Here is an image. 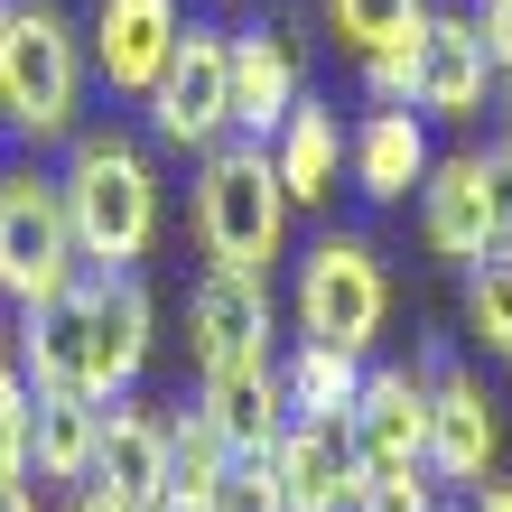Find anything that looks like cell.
Returning <instances> with one entry per match:
<instances>
[{
    "instance_id": "6da1fadb",
    "label": "cell",
    "mask_w": 512,
    "mask_h": 512,
    "mask_svg": "<svg viewBox=\"0 0 512 512\" xmlns=\"http://www.w3.org/2000/svg\"><path fill=\"white\" fill-rule=\"evenodd\" d=\"M196 243L215 270H243V280H270V261L289 252V187H280V168H270V140H243V131H224L215 149H205V168H196Z\"/></svg>"
},
{
    "instance_id": "7a4b0ae2",
    "label": "cell",
    "mask_w": 512,
    "mask_h": 512,
    "mask_svg": "<svg viewBox=\"0 0 512 512\" xmlns=\"http://www.w3.org/2000/svg\"><path fill=\"white\" fill-rule=\"evenodd\" d=\"M56 187H66L84 270H140L149 261V243H159V168L140 159V140H122V131H75Z\"/></svg>"
},
{
    "instance_id": "3957f363",
    "label": "cell",
    "mask_w": 512,
    "mask_h": 512,
    "mask_svg": "<svg viewBox=\"0 0 512 512\" xmlns=\"http://www.w3.org/2000/svg\"><path fill=\"white\" fill-rule=\"evenodd\" d=\"M84 75H94V56H84L75 19L56 0H10V28H0V122L38 149L75 140L84 131Z\"/></svg>"
},
{
    "instance_id": "277c9868",
    "label": "cell",
    "mask_w": 512,
    "mask_h": 512,
    "mask_svg": "<svg viewBox=\"0 0 512 512\" xmlns=\"http://www.w3.org/2000/svg\"><path fill=\"white\" fill-rule=\"evenodd\" d=\"M75 280H84V243L66 215V187L38 168H10L0 177V298L38 308V298L75 289Z\"/></svg>"
},
{
    "instance_id": "5b68a950",
    "label": "cell",
    "mask_w": 512,
    "mask_h": 512,
    "mask_svg": "<svg viewBox=\"0 0 512 512\" xmlns=\"http://www.w3.org/2000/svg\"><path fill=\"white\" fill-rule=\"evenodd\" d=\"M382 317H391V270L364 233H326V243L298 252V336L308 345L373 354Z\"/></svg>"
},
{
    "instance_id": "8992f818",
    "label": "cell",
    "mask_w": 512,
    "mask_h": 512,
    "mask_svg": "<svg viewBox=\"0 0 512 512\" xmlns=\"http://www.w3.org/2000/svg\"><path fill=\"white\" fill-rule=\"evenodd\" d=\"M140 112H149V131L168 149H196L205 159V149L233 131V28H215V19L177 28V47H168V66H159Z\"/></svg>"
},
{
    "instance_id": "52a82bcc",
    "label": "cell",
    "mask_w": 512,
    "mask_h": 512,
    "mask_svg": "<svg viewBox=\"0 0 512 512\" xmlns=\"http://www.w3.org/2000/svg\"><path fill=\"white\" fill-rule=\"evenodd\" d=\"M354 466L364 475H429V373L410 364H364V391L345 410Z\"/></svg>"
},
{
    "instance_id": "ba28073f",
    "label": "cell",
    "mask_w": 512,
    "mask_h": 512,
    "mask_svg": "<svg viewBox=\"0 0 512 512\" xmlns=\"http://www.w3.org/2000/svg\"><path fill=\"white\" fill-rule=\"evenodd\" d=\"M149 336H159V308L140 270H84V391L94 401H122L140 382Z\"/></svg>"
},
{
    "instance_id": "9c48e42d",
    "label": "cell",
    "mask_w": 512,
    "mask_h": 512,
    "mask_svg": "<svg viewBox=\"0 0 512 512\" xmlns=\"http://www.w3.org/2000/svg\"><path fill=\"white\" fill-rule=\"evenodd\" d=\"M419 243H429V261H494L503 233H494V177H485V149H457V159H429V177H419Z\"/></svg>"
},
{
    "instance_id": "30bf717a",
    "label": "cell",
    "mask_w": 512,
    "mask_h": 512,
    "mask_svg": "<svg viewBox=\"0 0 512 512\" xmlns=\"http://www.w3.org/2000/svg\"><path fill=\"white\" fill-rule=\"evenodd\" d=\"M270 345H280V308H270V280H243V270H205L196 298H187V354H196V373L270 364Z\"/></svg>"
},
{
    "instance_id": "8fae6325",
    "label": "cell",
    "mask_w": 512,
    "mask_h": 512,
    "mask_svg": "<svg viewBox=\"0 0 512 512\" xmlns=\"http://www.w3.org/2000/svg\"><path fill=\"white\" fill-rule=\"evenodd\" d=\"M503 457V419L485 401V382L457 364H429V485H485Z\"/></svg>"
},
{
    "instance_id": "7c38bea8",
    "label": "cell",
    "mask_w": 512,
    "mask_h": 512,
    "mask_svg": "<svg viewBox=\"0 0 512 512\" xmlns=\"http://www.w3.org/2000/svg\"><path fill=\"white\" fill-rule=\"evenodd\" d=\"M485 103H494V56H485V38H475V10H429L410 112H429V122H475Z\"/></svg>"
},
{
    "instance_id": "4fadbf2b",
    "label": "cell",
    "mask_w": 512,
    "mask_h": 512,
    "mask_svg": "<svg viewBox=\"0 0 512 512\" xmlns=\"http://www.w3.org/2000/svg\"><path fill=\"white\" fill-rule=\"evenodd\" d=\"M177 28H187L177 0H94V75L122 103H149V84H159Z\"/></svg>"
},
{
    "instance_id": "5bb4252c",
    "label": "cell",
    "mask_w": 512,
    "mask_h": 512,
    "mask_svg": "<svg viewBox=\"0 0 512 512\" xmlns=\"http://www.w3.org/2000/svg\"><path fill=\"white\" fill-rule=\"evenodd\" d=\"M196 419L224 438V457H270L289 429V391H280V354L270 364H224L196 373Z\"/></svg>"
},
{
    "instance_id": "9a60e30c",
    "label": "cell",
    "mask_w": 512,
    "mask_h": 512,
    "mask_svg": "<svg viewBox=\"0 0 512 512\" xmlns=\"http://www.w3.org/2000/svg\"><path fill=\"white\" fill-rule=\"evenodd\" d=\"M429 112H410V103H373L364 122L345 131V177H354V196H373V205H401L419 196V177H429Z\"/></svg>"
},
{
    "instance_id": "2e32d148",
    "label": "cell",
    "mask_w": 512,
    "mask_h": 512,
    "mask_svg": "<svg viewBox=\"0 0 512 512\" xmlns=\"http://www.w3.org/2000/svg\"><path fill=\"white\" fill-rule=\"evenodd\" d=\"M270 475H280V503L289 512H345L354 485H364L345 419H289L280 447H270Z\"/></svg>"
},
{
    "instance_id": "e0dca14e",
    "label": "cell",
    "mask_w": 512,
    "mask_h": 512,
    "mask_svg": "<svg viewBox=\"0 0 512 512\" xmlns=\"http://www.w3.org/2000/svg\"><path fill=\"white\" fill-rule=\"evenodd\" d=\"M94 485H112L131 512L149 494H168V419L140 401V391H122V401H103V447H94Z\"/></svg>"
},
{
    "instance_id": "ac0fdd59",
    "label": "cell",
    "mask_w": 512,
    "mask_h": 512,
    "mask_svg": "<svg viewBox=\"0 0 512 512\" xmlns=\"http://www.w3.org/2000/svg\"><path fill=\"white\" fill-rule=\"evenodd\" d=\"M103 401L94 391H28V475L38 485H94Z\"/></svg>"
},
{
    "instance_id": "d6986e66",
    "label": "cell",
    "mask_w": 512,
    "mask_h": 512,
    "mask_svg": "<svg viewBox=\"0 0 512 512\" xmlns=\"http://www.w3.org/2000/svg\"><path fill=\"white\" fill-rule=\"evenodd\" d=\"M298 94H308V84H298V47L280 28H233V131L270 140Z\"/></svg>"
},
{
    "instance_id": "ffe728a7",
    "label": "cell",
    "mask_w": 512,
    "mask_h": 512,
    "mask_svg": "<svg viewBox=\"0 0 512 512\" xmlns=\"http://www.w3.org/2000/svg\"><path fill=\"white\" fill-rule=\"evenodd\" d=\"M270 168H280L289 205H336V177H345V122H336V103L298 94L289 122L270 131Z\"/></svg>"
},
{
    "instance_id": "44dd1931",
    "label": "cell",
    "mask_w": 512,
    "mask_h": 512,
    "mask_svg": "<svg viewBox=\"0 0 512 512\" xmlns=\"http://www.w3.org/2000/svg\"><path fill=\"white\" fill-rule=\"evenodd\" d=\"M280 391H289V419H345V410H354V391H364V354H345V345H308V336H298V345H289V364H280Z\"/></svg>"
},
{
    "instance_id": "7402d4cb",
    "label": "cell",
    "mask_w": 512,
    "mask_h": 512,
    "mask_svg": "<svg viewBox=\"0 0 512 512\" xmlns=\"http://www.w3.org/2000/svg\"><path fill=\"white\" fill-rule=\"evenodd\" d=\"M326 28H336L354 56H373L391 38H419V28H429V0H326Z\"/></svg>"
},
{
    "instance_id": "603a6c76",
    "label": "cell",
    "mask_w": 512,
    "mask_h": 512,
    "mask_svg": "<svg viewBox=\"0 0 512 512\" xmlns=\"http://www.w3.org/2000/svg\"><path fill=\"white\" fill-rule=\"evenodd\" d=\"M466 326H475V345H485V354L512 364V252H494V261L466 270Z\"/></svg>"
},
{
    "instance_id": "cb8c5ba5",
    "label": "cell",
    "mask_w": 512,
    "mask_h": 512,
    "mask_svg": "<svg viewBox=\"0 0 512 512\" xmlns=\"http://www.w3.org/2000/svg\"><path fill=\"white\" fill-rule=\"evenodd\" d=\"M215 512H289L280 503V475H270V457H233L215 475Z\"/></svg>"
},
{
    "instance_id": "d4e9b609",
    "label": "cell",
    "mask_w": 512,
    "mask_h": 512,
    "mask_svg": "<svg viewBox=\"0 0 512 512\" xmlns=\"http://www.w3.org/2000/svg\"><path fill=\"white\" fill-rule=\"evenodd\" d=\"M410 84H419V38H391L364 56V94L373 103H410Z\"/></svg>"
},
{
    "instance_id": "484cf974",
    "label": "cell",
    "mask_w": 512,
    "mask_h": 512,
    "mask_svg": "<svg viewBox=\"0 0 512 512\" xmlns=\"http://www.w3.org/2000/svg\"><path fill=\"white\" fill-rule=\"evenodd\" d=\"M345 512H438V485L429 475H364Z\"/></svg>"
},
{
    "instance_id": "4316f807",
    "label": "cell",
    "mask_w": 512,
    "mask_h": 512,
    "mask_svg": "<svg viewBox=\"0 0 512 512\" xmlns=\"http://www.w3.org/2000/svg\"><path fill=\"white\" fill-rule=\"evenodd\" d=\"M475 38L494 56V94L512 103V0H475Z\"/></svg>"
},
{
    "instance_id": "83f0119b",
    "label": "cell",
    "mask_w": 512,
    "mask_h": 512,
    "mask_svg": "<svg viewBox=\"0 0 512 512\" xmlns=\"http://www.w3.org/2000/svg\"><path fill=\"white\" fill-rule=\"evenodd\" d=\"M10 485H28V391L0 401V494Z\"/></svg>"
},
{
    "instance_id": "f1b7e54d",
    "label": "cell",
    "mask_w": 512,
    "mask_h": 512,
    "mask_svg": "<svg viewBox=\"0 0 512 512\" xmlns=\"http://www.w3.org/2000/svg\"><path fill=\"white\" fill-rule=\"evenodd\" d=\"M485 177H494V233H503V252H512V131L485 149Z\"/></svg>"
},
{
    "instance_id": "f546056e",
    "label": "cell",
    "mask_w": 512,
    "mask_h": 512,
    "mask_svg": "<svg viewBox=\"0 0 512 512\" xmlns=\"http://www.w3.org/2000/svg\"><path fill=\"white\" fill-rule=\"evenodd\" d=\"M28 373H19V317H0V401H19Z\"/></svg>"
},
{
    "instance_id": "4dcf8cb0",
    "label": "cell",
    "mask_w": 512,
    "mask_h": 512,
    "mask_svg": "<svg viewBox=\"0 0 512 512\" xmlns=\"http://www.w3.org/2000/svg\"><path fill=\"white\" fill-rule=\"evenodd\" d=\"M140 512H215V494H187V485H168V494H149Z\"/></svg>"
},
{
    "instance_id": "1f68e13d",
    "label": "cell",
    "mask_w": 512,
    "mask_h": 512,
    "mask_svg": "<svg viewBox=\"0 0 512 512\" xmlns=\"http://www.w3.org/2000/svg\"><path fill=\"white\" fill-rule=\"evenodd\" d=\"M466 512H512V475H485V485L466 494Z\"/></svg>"
},
{
    "instance_id": "d6a6232c",
    "label": "cell",
    "mask_w": 512,
    "mask_h": 512,
    "mask_svg": "<svg viewBox=\"0 0 512 512\" xmlns=\"http://www.w3.org/2000/svg\"><path fill=\"white\" fill-rule=\"evenodd\" d=\"M66 512H131V503L112 494V485H75V503H66Z\"/></svg>"
},
{
    "instance_id": "836d02e7",
    "label": "cell",
    "mask_w": 512,
    "mask_h": 512,
    "mask_svg": "<svg viewBox=\"0 0 512 512\" xmlns=\"http://www.w3.org/2000/svg\"><path fill=\"white\" fill-rule=\"evenodd\" d=\"M0 512H47V503L28 494V485H10V494H0Z\"/></svg>"
},
{
    "instance_id": "e575fe53",
    "label": "cell",
    "mask_w": 512,
    "mask_h": 512,
    "mask_svg": "<svg viewBox=\"0 0 512 512\" xmlns=\"http://www.w3.org/2000/svg\"><path fill=\"white\" fill-rule=\"evenodd\" d=\"M0 28H10V0H0Z\"/></svg>"
},
{
    "instance_id": "d590c367",
    "label": "cell",
    "mask_w": 512,
    "mask_h": 512,
    "mask_svg": "<svg viewBox=\"0 0 512 512\" xmlns=\"http://www.w3.org/2000/svg\"><path fill=\"white\" fill-rule=\"evenodd\" d=\"M438 512H466V503H438Z\"/></svg>"
}]
</instances>
